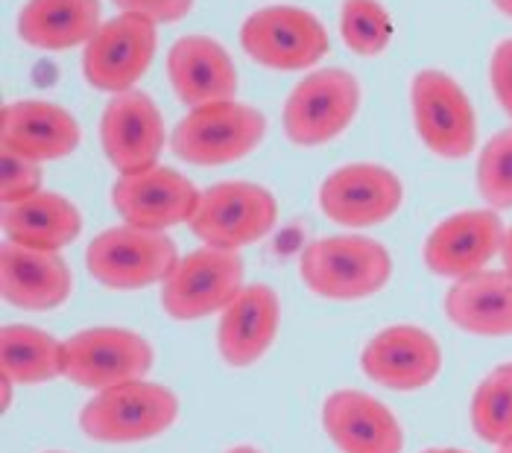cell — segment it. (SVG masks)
I'll return each instance as SVG.
<instances>
[{
  "label": "cell",
  "instance_id": "obj_14",
  "mask_svg": "<svg viewBox=\"0 0 512 453\" xmlns=\"http://www.w3.org/2000/svg\"><path fill=\"white\" fill-rule=\"evenodd\" d=\"M507 226L501 223L498 211L472 208L451 214L428 234L425 240V264L439 278H469L501 255Z\"/></svg>",
  "mask_w": 512,
  "mask_h": 453
},
{
  "label": "cell",
  "instance_id": "obj_19",
  "mask_svg": "<svg viewBox=\"0 0 512 453\" xmlns=\"http://www.w3.org/2000/svg\"><path fill=\"white\" fill-rule=\"evenodd\" d=\"M167 76L179 103L199 109L235 100L237 68L229 50L211 36H182L167 53Z\"/></svg>",
  "mask_w": 512,
  "mask_h": 453
},
{
  "label": "cell",
  "instance_id": "obj_20",
  "mask_svg": "<svg viewBox=\"0 0 512 453\" xmlns=\"http://www.w3.org/2000/svg\"><path fill=\"white\" fill-rule=\"evenodd\" d=\"M281 325V302L278 293L267 284H249L220 313L217 325V348L223 363L232 369H246L258 363L278 337Z\"/></svg>",
  "mask_w": 512,
  "mask_h": 453
},
{
  "label": "cell",
  "instance_id": "obj_18",
  "mask_svg": "<svg viewBox=\"0 0 512 453\" xmlns=\"http://www.w3.org/2000/svg\"><path fill=\"white\" fill-rule=\"evenodd\" d=\"M74 290L71 266L59 252L21 246L6 240L0 246V293L21 310H53L68 302Z\"/></svg>",
  "mask_w": 512,
  "mask_h": 453
},
{
  "label": "cell",
  "instance_id": "obj_35",
  "mask_svg": "<svg viewBox=\"0 0 512 453\" xmlns=\"http://www.w3.org/2000/svg\"><path fill=\"white\" fill-rule=\"evenodd\" d=\"M229 453H261L258 448H252V445H237V448H232Z\"/></svg>",
  "mask_w": 512,
  "mask_h": 453
},
{
  "label": "cell",
  "instance_id": "obj_16",
  "mask_svg": "<svg viewBox=\"0 0 512 453\" xmlns=\"http://www.w3.org/2000/svg\"><path fill=\"white\" fill-rule=\"evenodd\" d=\"M360 369L378 386L393 392H416L439 378L442 348L425 328L393 325L363 345Z\"/></svg>",
  "mask_w": 512,
  "mask_h": 453
},
{
  "label": "cell",
  "instance_id": "obj_8",
  "mask_svg": "<svg viewBox=\"0 0 512 453\" xmlns=\"http://www.w3.org/2000/svg\"><path fill=\"white\" fill-rule=\"evenodd\" d=\"M243 290V261L232 249L202 246L179 258L161 284V307L179 322H197L223 313Z\"/></svg>",
  "mask_w": 512,
  "mask_h": 453
},
{
  "label": "cell",
  "instance_id": "obj_23",
  "mask_svg": "<svg viewBox=\"0 0 512 453\" xmlns=\"http://www.w3.org/2000/svg\"><path fill=\"white\" fill-rule=\"evenodd\" d=\"M0 226H3L6 240H15L33 249L59 252L79 237L82 214L68 196L53 193V190H39L21 202L3 205Z\"/></svg>",
  "mask_w": 512,
  "mask_h": 453
},
{
  "label": "cell",
  "instance_id": "obj_38",
  "mask_svg": "<svg viewBox=\"0 0 512 453\" xmlns=\"http://www.w3.org/2000/svg\"><path fill=\"white\" fill-rule=\"evenodd\" d=\"M50 453H59V451H50Z\"/></svg>",
  "mask_w": 512,
  "mask_h": 453
},
{
  "label": "cell",
  "instance_id": "obj_26",
  "mask_svg": "<svg viewBox=\"0 0 512 453\" xmlns=\"http://www.w3.org/2000/svg\"><path fill=\"white\" fill-rule=\"evenodd\" d=\"M469 418L483 442L495 448L512 442V363L495 366L477 383Z\"/></svg>",
  "mask_w": 512,
  "mask_h": 453
},
{
  "label": "cell",
  "instance_id": "obj_17",
  "mask_svg": "<svg viewBox=\"0 0 512 453\" xmlns=\"http://www.w3.org/2000/svg\"><path fill=\"white\" fill-rule=\"evenodd\" d=\"M322 427L340 453H401L404 430L395 413L360 389H337L322 404Z\"/></svg>",
  "mask_w": 512,
  "mask_h": 453
},
{
  "label": "cell",
  "instance_id": "obj_9",
  "mask_svg": "<svg viewBox=\"0 0 512 453\" xmlns=\"http://www.w3.org/2000/svg\"><path fill=\"white\" fill-rule=\"evenodd\" d=\"M410 109L413 123L428 150L445 158L460 161L472 155L477 144V117L463 85L445 71H419L410 82Z\"/></svg>",
  "mask_w": 512,
  "mask_h": 453
},
{
  "label": "cell",
  "instance_id": "obj_28",
  "mask_svg": "<svg viewBox=\"0 0 512 453\" xmlns=\"http://www.w3.org/2000/svg\"><path fill=\"white\" fill-rule=\"evenodd\" d=\"M477 193L492 211L512 208V126L492 135L480 150Z\"/></svg>",
  "mask_w": 512,
  "mask_h": 453
},
{
  "label": "cell",
  "instance_id": "obj_24",
  "mask_svg": "<svg viewBox=\"0 0 512 453\" xmlns=\"http://www.w3.org/2000/svg\"><path fill=\"white\" fill-rule=\"evenodd\" d=\"M103 24L100 0H27L18 12V36L36 50L85 47Z\"/></svg>",
  "mask_w": 512,
  "mask_h": 453
},
{
  "label": "cell",
  "instance_id": "obj_37",
  "mask_svg": "<svg viewBox=\"0 0 512 453\" xmlns=\"http://www.w3.org/2000/svg\"><path fill=\"white\" fill-rule=\"evenodd\" d=\"M498 453H512V442H507V445H501V448H498Z\"/></svg>",
  "mask_w": 512,
  "mask_h": 453
},
{
  "label": "cell",
  "instance_id": "obj_12",
  "mask_svg": "<svg viewBox=\"0 0 512 453\" xmlns=\"http://www.w3.org/2000/svg\"><path fill=\"white\" fill-rule=\"evenodd\" d=\"M404 202V185L390 167L357 161L325 176L319 211L346 228H372L393 220Z\"/></svg>",
  "mask_w": 512,
  "mask_h": 453
},
{
  "label": "cell",
  "instance_id": "obj_21",
  "mask_svg": "<svg viewBox=\"0 0 512 453\" xmlns=\"http://www.w3.org/2000/svg\"><path fill=\"white\" fill-rule=\"evenodd\" d=\"M0 147L21 152L39 164L68 158L79 147L77 117L44 100L6 103L0 112Z\"/></svg>",
  "mask_w": 512,
  "mask_h": 453
},
{
  "label": "cell",
  "instance_id": "obj_33",
  "mask_svg": "<svg viewBox=\"0 0 512 453\" xmlns=\"http://www.w3.org/2000/svg\"><path fill=\"white\" fill-rule=\"evenodd\" d=\"M501 261L512 272V226L507 228V237H504V249H501Z\"/></svg>",
  "mask_w": 512,
  "mask_h": 453
},
{
  "label": "cell",
  "instance_id": "obj_34",
  "mask_svg": "<svg viewBox=\"0 0 512 453\" xmlns=\"http://www.w3.org/2000/svg\"><path fill=\"white\" fill-rule=\"evenodd\" d=\"M492 3H495V6H498L504 15H507V18H512V0H492Z\"/></svg>",
  "mask_w": 512,
  "mask_h": 453
},
{
  "label": "cell",
  "instance_id": "obj_36",
  "mask_svg": "<svg viewBox=\"0 0 512 453\" xmlns=\"http://www.w3.org/2000/svg\"><path fill=\"white\" fill-rule=\"evenodd\" d=\"M422 453H469V451H457V448H431V451H422Z\"/></svg>",
  "mask_w": 512,
  "mask_h": 453
},
{
  "label": "cell",
  "instance_id": "obj_27",
  "mask_svg": "<svg viewBox=\"0 0 512 453\" xmlns=\"http://www.w3.org/2000/svg\"><path fill=\"white\" fill-rule=\"evenodd\" d=\"M340 36L357 56H378L395 36L393 15L378 0H343Z\"/></svg>",
  "mask_w": 512,
  "mask_h": 453
},
{
  "label": "cell",
  "instance_id": "obj_10",
  "mask_svg": "<svg viewBox=\"0 0 512 453\" xmlns=\"http://www.w3.org/2000/svg\"><path fill=\"white\" fill-rule=\"evenodd\" d=\"M158 27L141 15L120 12L103 21L82 47V76L103 94H126L150 71L156 56Z\"/></svg>",
  "mask_w": 512,
  "mask_h": 453
},
{
  "label": "cell",
  "instance_id": "obj_1",
  "mask_svg": "<svg viewBox=\"0 0 512 453\" xmlns=\"http://www.w3.org/2000/svg\"><path fill=\"white\" fill-rule=\"evenodd\" d=\"M305 287L328 302H363L393 278V258L384 243L363 234L322 237L299 258Z\"/></svg>",
  "mask_w": 512,
  "mask_h": 453
},
{
  "label": "cell",
  "instance_id": "obj_29",
  "mask_svg": "<svg viewBox=\"0 0 512 453\" xmlns=\"http://www.w3.org/2000/svg\"><path fill=\"white\" fill-rule=\"evenodd\" d=\"M41 164L21 152L0 147V202H21L41 190Z\"/></svg>",
  "mask_w": 512,
  "mask_h": 453
},
{
  "label": "cell",
  "instance_id": "obj_4",
  "mask_svg": "<svg viewBox=\"0 0 512 453\" xmlns=\"http://www.w3.org/2000/svg\"><path fill=\"white\" fill-rule=\"evenodd\" d=\"M179 264L176 243L164 231L123 223L100 231L85 252V266L109 290H144L164 284Z\"/></svg>",
  "mask_w": 512,
  "mask_h": 453
},
{
  "label": "cell",
  "instance_id": "obj_22",
  "mask_svg": "<svg viewBox=\"0 0 512 453\" xmlns=\"http://www.w3.org/2000/svg\"><path fill=\"white\" fill-rule=\"evenodd\" d=\"M445 316L474 337H512V272L480 269L445 293Z\"/></svg>",
  "mask_w": 512,
  "mask_h": 453
},
{
  "label": "cell",
  "instance_id": "obj_13",
  "mask_svg": "<svg viewBox=\"0 0 512 453\" xmlns=\"http://www.w3.org/2000/svg\"><path fill=\"white\" fill-rule=\"evenodd\" d=\"M199 196L202 193L188 176L164 164H153L138 173H123L112 188V202L123 223L150 231L191 223Z\"/></svg>",
  "mask_w": 512,
  "mask_h": 453
},
{
  "label": "cell",
  "instance_id": "obj_15",
  "mask_svg": "<svg viewBox=\"0 0 512 453\" xmlns=\"http://www.w3.org/2000/svg\"><path fill=\"white\" fill-rule=\"evenodd\" d=\"M164 138V117L153 97L138 88L112 97V103L103 109L100 144L120 176L158 164L164 152Z\"/></svg>",
  "mask_w": 512,
  "mask_h": 453
},
{
  "label": "cell",
  "instance_id": "obj_31",
  "mask_svg": "<svg viewBox=\"0 0 512 453\" xmlns=\"http://www.w3.org/2000/svg\"><path fill=\"white\" fill-rule=\"evenodd\" d=\"M489 82L498 106L512 120V38H504L489 59Z\"/></svg>",
  "mask_w": 512,
  "mask_h": 453
},
{
  "label": "cell",
  "instance_id": "obj_6",
  "mask_svg": "<svg viewBox=\"0 0 512 453\" xmlns=\"http://www.w3.org/2000/svg\"><path fill=\"white\" fill-rule=\"evenodd\" d=\"M360 112V82L343 68L308 74L287 97L281 126L290 144L322 147L340 138Z\"/></svg>",
  "mask_w": 512,
  "mask_h": 453
},
{
  "label": "cell",
  "instance_id": "obj_11",
  "mask_svg": "<svg viewBox=\"0 0 512 453\" xmlns=\"http://www.w3.org/2000/svg\"><path fill=\"white\" fill-rule=\"evenodd\" d=\"M153 363V345L129 328H85L65 340V378L82 389L103 392L144 380Z\"/></svg>",
  "mask_w": 512,
  "mask_h": 453
},
{
  "label": "cell",
  "instance_id": "obj_25",
  "mask_svg": "<svg viewBox=\"0 0 512 453\" xmlns=\"http://www.w3.org/2000/svg\"><path fill=\"white\" fill-rule=\"evenodd\" d=\"M0 375L15 386H36L65 378V342L30 325H6L0 331Z\"/></svg>",
  "mask_w": 512,
  "mask_h": 453
},
{
  "label": "cell",
  "instance_id": "obj_32",
  "mask_svg": "<svg viewBox=\"0 0 512 453\" xmlns=\"http://www.w3.org/2000/svg\"><path fill=\"white\" fill-rule=\"evenodd\" d=\"M0 389H3V395H0V404H3V410H9V404H12V389H15V383L6 378V375H0Z\"/></svg>",
  "mask_w": 512,
  "mask_h": 453
},
{
  "label": "cell",
  "instance_id": "obj_7",
  "mask_svg": "<svg viewBox=\"0 0 512 453\" xmlns=\"http://www.w3.org/2000/svg\"><path fill=\"white\" fill-rule=\"evenodd\" d=\"M240 44L249 59L270 71H305L322 62L331 41L314 12L302 6H264L240 27Z\"/></svg>",
  "mask_w": 512,
  "mask_h": 453
},
{
  "label": "cell",
  "instance_id": "obj_2",
  "mask_svg": "<svg viewBox=\"0 0 512 453\" xmlns=\"http://www.w3.org/2000/svg\"><path fill=\"white\" fill-rule=\"evenodd\" d=\"M176 418V392L144 378L97 392L79 410V427L88 439L103 445H138L167 433Z\"/></svg>",
  "mask_w": 512,
  "mask_h": 453
},
{
  "label": "cell",
  "instance_id": "obj_3",
  "mask_svg": "<svg viewBox=\"0 0 512 453\" xmlns=\"http://www.w3.org/2000/svg\"><path fill=\"white\" fill-rule=\"evenodd\" d=\"M267 117L255 106L226 100L191 109L173 129V152L197 167H223L246 158L261 147Z\"/></svg>",
  "mask_w": 512,
  "mask_h": 453
},
{
  "label": "cell",
  "instance_id": "obj_5",
  "mask_svg": "<svg viewBox=\"0 0 512 453\" xmlns=\"http://www.w3.org/2000/svg\"><path fill=\"white\" fill-rule=\"evenodd\" d=\"M278 223V199L258 182L229 179L202 190L191 231L202 246L243 249L264 240Z\"/></svg>",
  "mask_w": 512,
  "mask_h": 453
},
{
  "label": "cell",
  "instance_id": "obj_30",
  "mask_svg": "<svg viewBox=\"0 0 512 453\" xmlns=\"http://www.w3.org/2000/svg\"><path fill=\"white\" fill-rule=\"evenodd\" d=\"M120 12L141 15L153 24H176L194 9V0H112Z\"/></svg>",
  "mask_w": 512,
  "mask_h": 453
}]
</instances>
